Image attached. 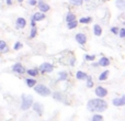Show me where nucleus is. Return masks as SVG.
<instances>
[{
  "label": "nucleus",
  "mask_w": 125,
  "mask_h": 121,
  "mask_svg": "<svg viewBox=\"0 0 125 121\" xmlns=\"http://www.w3.org/2000/svg\"><path fill=\"white\" fill-rule=\"evenodd\" d=\"M67 78H68V73L67 72H59L57 82H64V80H67Z\"/></svg>",
  "instance_id": "nucleus-17"
},
{
  "label": "nucleus",
  "mask_w": 125,
  "mask_h": 121,
  "mask_svg": "<svg viewBox=\"0 0 125 121\" xmlns=\"http://www.w3.org/2000/svg\"><path fill=\"white\" fill-rule=\"evenodd\" d=\"M92 22V18L91 17H83V18H81V19L78 21V23H80V24H89V23H91Z\"/></svg>",
  "instance_id": "nucleus-21"
},
{
  "label": "nucleus",
  "mask_w": 125,
  "mask_h": 121,
  "mask_svg": "<svg viewBox=\"0 0 125 121\" xmlns=\"http://www.w3.org/2000/svg\"><path fill=\"white\" fill-rule=\"evenodd\" d=\"M92 66L97 67V66H99V64H98V63H92Z\"/></svg>",
  "instance_id": "nucleus-37"
},
{
  "label": "nucleus",
  "mask_w": 125,
  "mask_h": 121,
  "mask_svg": "<svg viewBox=\"0 0 125 121\" xmlns=\"http://www.w3.org/2000/svg\"><path fill=\"white\" fill-rule=\"evenodd\" d=\"M25 84H26V86H28V87H31V88H32V87H34L35 85L37 84V82L33 77L32 78H26V79H25Z\"/></svg>",
  "instance_id": "nucleus-19"
},
{
  "label": "nucleus",
  "mask_w": 125,
  "mask_h": 121,
  "mask_svg": "<svg viewBox=\"0 0 125 121\" xmlns=\"http://www.w3.org/2000/svg\"><path fill=\"white\" fill-rule=\"evenodd\" d=\"M31 108H33V110H34L39 116H43L44 107H43V105H42L41 102H33Z\"/></svg>",
  "instance_id": "nucleus-7"
},
{
  "label": "nucleus",
  "mask_w": 125,
  "mask_h": 121,
  "mask_svg": "<svg viewBox=\"0 0 125 121\" xmlns=\"http://www.w3.org/2000/svg\"><path fill=\"white\" fill-rule=\"evenodd\" d=\"M25 71L26 69L24 68V66L21 64V63H15V64L12 66V72L13 73H17V74L22 75V74L25 73Z\"/></svg>",
  "instance_id": "nucleus-8"
},
{
  "label": "nucleus",
  "mask_w": 125,
  "mask_h": 121,
  "mask_svg": "<svg viewBox=\"0 0 125 121\" xmlns=\"http://www.w3.org/2000/svg\"><path fill=\"white\" fill-rule=\"evenodd\" d=\"M31 26H36V22L33 21V20H31Z\"/></svg>",
  "instance_id": "nucleus-35"
},
{
  "label": "nucleus",
  "mask_w": 125,
  "mask_h": 121,
  "mask_svg": "<svg viewBox=\"0 0 125 121\" xmlns=\"http://www.w3.org/2000/svg\"><path fill=\"white\" fill-rule=\"evenodd\" d=\"M66 22L68 23V22H71V21H73V20H76V14L75 13H73V12H68L67 13V15H66Z\"/></svg>",
  "instance_id": "nucleus-23"
},
{
  "label": "nucleus",
  "mask_w": 125,
  "mask_h": 121,
  "mask_svg": "<svg viewBox=\"0 0 125 121\" xmlns=\"http://www.w3.org/2000/svg\"><path fill=\"white\" fill-rule=\"evenodd\" d=\"M110 30H111V32H112L114 35H117V34H119V30H120V28H117V26H112V28H111Z\"/></svg>",
  "instance_id": "nucleus-32"
},
{
  "label": "nucleus",
  "mask_w": 125,
  "mask_h": 121,
  "mask_svg": "<svg viewBox=\"0 0 125 121\" xmlns=\"http://www.w3.org/2000/svg\"><path fill=\"white\" fill-rule=\"evenodd\" d=\"M36 6L39 7L40 12L46 13V12H48V11L51 10L50 4H47L45 1H43V0H37V4H36Z\"/></svg>",
  "instance_id": "nucleus-6"
},
{
  "label": "nucleus",
  "mask_w": 125,
  "mask_h": 121,
  "mask_svg": "<svg viewBox=\"0 0 125 121\" xmlns=\"http://www.w3.org/2000/svg\"><path fill=\"white\" fill-rule=\"evenodd\" d=\"M83 1H89V0H83Z\"/></svg>",
  "instance_id": "nucleus-39"
},
{
  "label": "nucleus",
  "mask_w": 125,
  "mask_h": 121,
  "mask_svg": "<svg viewBox=\"0 0 125 121\" xmlns=\"http://www.w3.org/2000/svg\"><path fill=\"white\" fill-rule=\"evenodd\" d=\"M109 74H110V72L109 71H103L99 75V80L100 82H104V80H106L108 79V77H109Z\"/></svg>",
  "instance_id": "nucleus-20"
},
{
  "label": "nucleus",
  "mask_w": 125,
  "mask_h": 121,
  "mask_svg": "<svg viewBox=\"0 0 125 121\" xmlns=\"http://www.w3.org/2000/svg\"><path fill=\"white\" fill-rule=\"evenodd\" d=\"M34 90L36 94H39V95L43 96V97H47V96H51L52 95V91H51V89L48 88L47 86H45V85H42V84H36L34 87Z\"/></svg>",
  "instance_id": "nucleus-2"
},
{
  "label": "nucleus",
  "mask_w": 125,
  "mask_h": 121,
  "mask_svg": "<svg viewBox=\"0 0 125 121\" xmlns=\"http://www.w3.org/2000/svg\"><path fill=\"white\" fill-rule=\"evenodd\" d=\"M20 48H22V43H21V42H15L14 46H13V50H14V51H19Z\"/></svg>",
  "instance_id": "nucleus-31"
},
{
  "label": "nucleus",
  "mask_w": 125,
  "mask_h": 121,
  "mask_svg": "<svg viewBox=\"0 0 125 121\" xmlns=\"http://www.w3.org/2000/svg\"><path fill=\"white\" fill-rule=\"evenodd\" d=\"M7 46V43L3 41V40H0V52H2V50H3L4 48Z\"/></svg>",
  "instance_id": "nucleus-33"
},
{
  "label": "nucleus",
  "mask_w": 125,
  "mask_h": 121,
  "mask_svg": "<svg viewBox=\"0 0 125 121\" xmlns=\"http://www.w3.org/2000/svg\"><path fill=\"white\" fill-rule=\"evenodd\" d=\"M86 80H87V87H88V88H92V87H93L92 77L88 75V77H87V79H86Z\"/></svg>",
  "instance_id": "nucleus-28"
},
{
  "label": "nucleus",
  "mask_w": 125,
  "mask_h": 121,
  "mask_svg": "<svg viewBox=\"0 0 125 121\" xmlns=\"http://www.w3.org/2000/svg\"><path fill=\"white\" fill-rule=\"evenodd\" d=\"M87 77H88V74L86 72H82V71H78L76 73V78L77 80H86Z\"/></svg>",
  "instance_id": "nucleus-13"
},
{
  "label": "nucleus",
  "mask_w": 125,
  "mask_h": 121,
  "mask_svg": "<svg viewBox=\"0 0 125 121\" xmlns=\"http://www.w3.org/2000/svg\"><path fill=\"white\" fill-rule=\"evenodd\" d=\"M22 102H21V107L20 108L22 109V110H28V109H30L31 107H32V104L34 101H33V97L31 95H25V94H23L22 95V98H21Z\"/></svg>",
  "instance_id": "nucleus-3"
},
{
  "label": "nucleus",
  "mask_w": 125,
  "mask_h": 121,
  "mask_svg": "<svg viewBox=\"0 0 125 121\" xmlns=\"http://www.w3.org/2000/svg\"><path fill=\"white\" fill-rule=\"evenodd\" d=\"M75 40L79 45H84L87 43V35L83 33H77L75 35Z\"/></svg>",
  "instance_id": "nucleus-9"
},
{
  "label": "nucleus",
  "mask_w": 125,
  "mask_h": 121,
  "mask_svg": "<svg viewBox=\"0 0 125 121\" xmlns=\"http://www.w3.org/2000/svg\"><path fill=\"white\" fill-rule=\"evenodd\" d=\"M84 60H89V62H93L95 60V55H89V54H86L84 55Z\"/></svg>",
  "instance_id": "nucleus-29"
},
{
  "label": "nucleus",
  "mask_w": 125,
  "mask_h": 121,
  "mask_svg": "<svg viewBox=\"0 0 125 121\" xmlns=\"http://www.w3.org/2000/svg\"><path fill=\"white\" fill-rule=\"evenodd\" d=\"M119 36L121 39H124L125 37V28H120L119 30Z\"/></svg>",
  "instance_id": "nucleus-30"
},
{
  "label": "nucleus",
  "mask_w": 125,
  "mask_h": 121,
  "mask_svg": "<svg viewBox=\"0 0 125 121\" xmlns=\"http://www.w3.org/2000/svg\"><path fill=\"white\" fill-rule=\"evenodd\" d=\"M93 34L95 36H100L102 34V28L99 25V24H94L93 25Z\"/></svg>",
  "instance_id": "nucleus-15"
},
{
  "label": "nucleus",
  "mask_w": 125,
  "mask_h": 121,
  "mask_svg": "<svg viewBox=\"0 0 125 121\" xmlns=\"http://www.w3.org/2000/svg\"><path fill=\"white\" fill-rule=\"evenodd\" d=\"M7 4H8V6H11V4H12V0H7Z\"/></svg>",
  "instance_id": "nucleus-36"
},
{
  "label": "nucleus",
  "mask_w": 125,
  "mask_h": 121,
  "mask_svg": "<svg viewBox=\"0 0 125 121\" xmlns=\"http://www.w3.org/2000/svg\"><path fill=\"white\" fill-rule=\"evenodd\" d=\"M54 71V66H53L51 63H43L41 64V66L39 67V72H41L42 74H48V73H52Z\"/></svg>",
  "instance_id": "nucleus-4"
},
{
  "label": "nucleus",
  "mask_w": 125,
  "mask_h": 121,
  "mask_svg": "<svg viewBox=\"0 0 125 121\" xmlns=\"http://www.w3.org/2000/svg\"><path fill=\"white\" fill-rule=\"evenodd\" d=\"M94 94L98 96V98H104L108 96L109 91L106 88H104L103 86H98L97 88L94 89Z\"/></svg>",
  "instance_id": "nucleus-5"
},
{
  "label": "nucleus",
  "mask_w": 125,
  "mask_h": 121,
  "mask_svg": "<svg viewBox=\"0 0 125 121\" xmlns=\"http://www.w3.org/2000/svg\"><path fill=\"white\" fill-rule=\"evenodd\" d=\"M26 26V20L24 18H18L15 21V28L17 29H24Z\"/></svg>",
  "instance_id": "nucleus-12"
},
{
  "label": "nucleus",
  "mask_w": 125,
  "mask_h": 121,
  "mask_svg": "<svg viewBox=\"0 0 125 121\" xmlns=\"http://www.w3.org/2000/svg\"><path fill=\"white\" fill-rule=\"evenodd\" d=\"M115 6H116V8L119 10L123 11L125 9V0H116L115 1Z\"/></svg>",
  "instance_id": "nucleus-18"
},
{
  "label": "nucleus",
  "mask_w": 125,
  "mask_h": 121,
  "mask_svg": "<svg viewBox=\"0 0 125 121\" xmlns=\"http://www.w3.org/2000/svg\"><path fill=\"white\" fill-rule=\"evenodd\" d=\"M87 109L91 112L95 113H101L108 109V102L102 98H94V99H90L87 102Z\"/></svg>",
  "instance_id": "nucleus-1"
},
{
  "label": "nucleus",
  "mask_w": 125,
  "mask_h": 121,
  "mask_svg": "<svg viewBox=\"0 0 125 121\" xmlns=\"http://www.w3.org/2000/svg\"><path fill=\"white\" fill-rule=\"evenodd\" d=\"M98 64H99V66L106 67V66H109V65H110V60H109L108 57H105V56H102L101 59L99 60Z\"/></svg>",
  "instance_id": "nucleus-14"
},
{
  "label": "nucleus",
  "mask_w": 125,
  "mask_h": 121,
  "mask_svg": "<svg viewBox=\"0 0 125 121\" xmlns=\"http://www.w3.org/2000/svg\"><path fill=\"white\" fill-rule=\"evenodd\" d=\"M69 2H70L73 6L80 7V6H82V3H83V0H69Z\"/></svg>",
  "instance_id": "nucleus-27"
},
{
  "label": "nucleus",
  "mask_w": 125,
  "mask_h": 121,
  "mask_svg": "<svg viewBox=\"0 0 125 121\" xmlns=\"http://www.w3.org/2000/svg\"><path fill=\"white\" fill-rule=\"evenodd\" d=\"M103 117H102L100 113H94V115L92 116V119H91V121H103Z\"/></svg>",
  "instance_id": "nucleus-26"
},
{
  "label": "nucleus",
  "mask_w": 125,
  "mask_h": 121,
  "mask_svg": "<svg viewBox=\"0 0 125 121\" xmlns=\"http://www.w3.org/2000/svg\"><path fill=\"white\" fill-rule=\"evenodd\" d=\"M25 73L28 74L29 76H31V77H35V76L39 75V68H31V69H28V71H25Z\"/></svg>",
  "instance_id": "nucleus-16"
},
{
  "label": "nucleus",
  "mask_w": 125,
  "mask_h": 121,
  "mask_svg": "<svg viewBox=\"0 0 125 121\" xmlns=\"http://www.w3.org/2000/svg\"><path fill=\"white\" fill-rule=\"evenodd\" d=\"M44 19H46V15H45V13H43V12H35L34 14L32 15V18H31V20H33V21H35V22H39V21H43Z\"/></svg>",
  "instance_id": "nucleus-11"
},
{
  "label": "nucleus",
  "mask_w": 125,
  "mask_h": 121,
  "mask_svg": "<svg viewBox=\"0 0 125 121\" xmlns=\"http://www.w3.org/2000/svg\"><path fill=\"white\" fill-rule=\"evenodd\" d=\"M24 1V0H19V2H23Z\"/></svg>",
  "instance_id": "nucleus-38"
},
{
  "label": "nucleus",
  "mask_w": 125,
  "mask_h": 121,
  "mask_svg": "<svg viewBox=\"0 0 125 121\" xmlns=\"http://www.w3.org/2000/svg\"><path fill=\"white\" fill-rule=\"evenodd\" d=\"M77 25H78V21H77V20H73V21L68 22V23H67V28H68L69 30L76 29V28H77Z\"/></svg>",
  "instance_id": "nucleus-24"
},
{
  "label": "nucleus",
  "mask_w": 125,
  "mask_h": 121,
  "mask_svg": "<svg viewBox=\"0 0 125 121\" xmlns=\"http://www.w3.org/2000/svg\"><path fill=\"white\" fill-rule=\"evenodd\" d=\"M37 35V28L36 26H32V29H31V32H30V39H34L35 36Z\"/></svg>",
  "instance_id": "nucleus-25"
},
{
  "label": "nucleus",
  "mask_w": 125,
  "mask_h": 121,
  "mask_svg": "<svg viewBox=\"0 0 125 121\" xmlns=\"http://www.w3.org/2000/svg\"><path fill=\"white\" fill-rule=\"evenodd\" d=\"M53 98H54L55 100H57V101H64L62 94V93H58V91H56V93L53 94Z\"/></svg>",
  "instance_id": "nucleus-22"
},
{
  "label": "nucleus",
  "mask_w": 125,
  "mask_h": 121,
  "mask_svg": "<svg viewBox=\"0 0 125 121\" xmlns=\"http://www.w3.org/2000/svg\"><path fill=\"white\" fill-rule=\"evenodd\" d=\"M28 2H29V4H30V6H33V7L37 4V0H29Z\"/></svg>",
  "instance_id": "nucleus-34"
},
{
  "label": "nucleus",
  "mask_w": 125,
  "mask_h": 121,
  "mask_svg": "<svg viewBox=\"0 0 125 121\" xmlns=\"http://www.w3.org/2000/svg\"><path fill=\"white\" fill-rule=\"evenodd\" d=\"M112 104H113V106H115V107H123L125 105V95L121 96L120 98H114V99L112 100Z\"/></svg>",
  "instance_id": "nucleus-10"
}]
</instances>
